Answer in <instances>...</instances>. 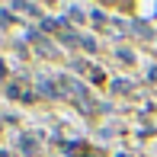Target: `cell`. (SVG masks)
Segmentation results:
<instances>
[{
	"label": "cell",
	"instance_id": "cell-1",
	"mask_svg": "<svg viewBox=\"0 0 157 157\" xmlns=\"http://www.w3.org/2000/svg\"><path fill=\"white\" fill-rule=\"evenodd\" d=\"M74 103H77V109H80L83 116H93V112H96V106H93V99H90L87 93H83V96H77Z\"/></svg>",
	"mask_w": 157,
	"mask_h": 157
},
{
	"label": "cell",
	"instance_id": "cell-2",
	"mask_svg": "<svg viewBox=\"0 0 157 157\" xmlns=\"http://www.w3.org/2000/svg\"><path fill=\"white\" fill-rule=\"evenodd\" d=\"M6 96H13V99H32V93L26 87H19V83H10V90H6Z\"/></svg>",
	"mask_w": 157,
	"mask_h": 157
},
{
	"label": "cell",
	"instance_id": "cell-3",
	"mask_svg": "<svg viewBox=\"0 0 157 157\" xmlns=\"http://www.w3.org/2000/svg\"><path fill=\"white\" fill-rule=\"evenodd\" d=\"M132 10L144 13V19H154L157 16V3H132Z\"/></svg>",
	"mask_w": 157,
	"mask_h": 157
},
{
	"label": "cell",
	"instance_id": "cell-4",
	"mask_svg": "<svg viewBox=\"0 0 157 157\" xmlns=\"http://www.w3.org/2000/svg\"><path fill=\"white\" fill-rule=\"evenodd\" d=\"M58 90H61L58 83H52V80H39V93H45V96H61Z\"/></svg>",
	"mask_w": 157,
	"mask_h": 157
},
{
	"label": "cell",
	"instance_id": "cell-5",
	"mask_svg": "<svg viewBox=\"0 0 157 157\" xmlns=\"http://www.w3.org/2000/svg\"><path fill=\"white\" fill-rule=\"evenodd\" d=\"M112 90H116V93H125V90H132V83H125V80H116V83H112Z\"/></svg>",
	"mask_w": 157,
	"mask_h": 157
},
{
	"label": "cell",
	"instance_id": "cell-6",
	"mask_svg": "<svg viewBox=\"0 0 157 157\" xmlns=\"http://www.w3.org/2000/svg\"><path fill=\"white\" fill-rule=\"evenodd\" d=\"M74 71H77V74H87L90 64H87V61H74Z\"/></svg>",
	"mask_w": 157,
	"mask_h": 157
},
{
	"label": "cell",
	"instance_id": "cell-7",
	"mask_svg": "<svg viewBox=\"0 0 157 157\" xmlns=\"http://www.w3.org/2000/svg\"><path fill=\"white\" fill-rule=\"evenodd\" d=\"M19 144L26 147V154H32V151H35V144H32V138H19Z\"/></svg>",
	"mask_w": 157,
	"mask_h": 157
},
{
	"label": "cell",
	"instance_id": "cell-8",
	"mask_svg": "<svg viewBox=\"0 0 157 157\" xmlns=\"http://www.w3.org/2000/svg\"><path fill=\"white\" fill-rule=\"evenodd\" d=\"M0 77H6V64L3 61H0Z\"/></svg>",
	"mask_w": 157,
	"mask_h": 157
}]
</instances>
